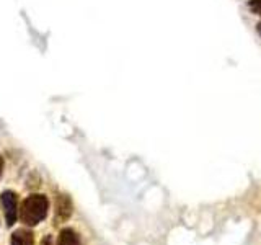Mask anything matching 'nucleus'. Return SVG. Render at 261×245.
<instances>
[{
    "instance_id": "obj_1",
    "label": "nucleus",
    "mask_w": 261,
    "mask_h": 245,
    "mask_svg": "<svg viewBox=\"0 0 261 245\" xmlns=\"http://www.w3.org/2000/svg\"><path fill=\"white\" fill-rule=\"evenodd\" d=\"M49 212V198L43 193H33L21 201L20 219L24 226L35 227L47 217Z\"/></svg>"
},
{
    "instance_id": "obj_7",
    "label": "nucleus",
    "mask_w": 261,
    "mask_h": 245,
    "mask_svg": "<svg viewBox=\"0 0 261 245\" xmlns=\"http://www.w3.org/2000/svg\"><path fill=\"white\" fill-rule=\"evenodd\" d=\"M39 245H54L53 235H44V237H43V240H41Z\"/></svg>"
},
{
    "instance_id": "obj_8",
    "label": "nucleus",
    "mask_w": 261,
    "mask_h": 245,
    "mask_svg": "<svg viewBox=\"0 0 261 245\" xmlns=\"http://www.w3.org/2000/svg\"><path fill=\"white\" fill-rule=\"evenodd\" d=\"M4 167H5V162H4V157L0 155V178L4 175Z\"/></svg>"
},
{
    "instance_id": "obj_6",
    "label": "nucleus",
    "mask_w": 261,
    "mask_h": 245,
    "mask_svg": "<svg viewBox=\"0 0 261 245\" xmlns=\"http://www.w3.org/2000/svg\"><path fill=\"white\" fill-rule=\"evenodd\" d=\"M250 10L253 13H256V15H261V0H250Z\"/></svg>"
},
{
    "instance_id": "obj_5",
    "label": "nucleus",
    "mask_w": 261,
    "mask_h": 245,
    "mask_svg": "<svg viewBox=\"0 0 261 245\" xmlns=\"http://www.w3.org/2000/svg\"><path fill=\"white\" fill-rule=\"evenodd\" d=\"M10 245H35V234L27 227H20L10 235Z\"/></svg>"
},
{
    "instance_id": "obj_2",
    "label": "nucleus",
    "mask_w": 261,
    "mask_h": 245,
    "mask_svg": "<svg viewBox=\"0 0 261 245\" xmlns=\"http://www.w3.org/2000/svg\"><path fill=\"white\" fill-rule=\"evenodd\" d=\"M0 204H2L5 224L7 227H13V224L18 220L20 208H18V194L12 190H5L0 194Z\"/></svg>"
},
{
    "instance_id": "obj_3",
    "label": "nucleus",
    "mask_w": 261,
    "mask_h": 245,
    "mask_svg": "<svg viewBox=\"0 0 261 245\" xmlns=\"http://www.w3.org/2000/svg\"><path fill=\"white\" fill-rule=\"evenodd\" d=\"M73 212V203L69 194L59 193L56 196L54 203V226H61L72 217Z\"/></svg>"
},
{
    "instance_id": "obj_9",
    "label": "nucleus",
    "mask_w": 261,
    "mask_h": 245,
    "mask_svg": "<svg viewBox=\"0 0 261 245\" xmlns=\"http://www.w3.org/2000/svg\"><path fill=\"white\" fill-rule=\"evenodd\" d=\"M258 33H259V35H261V21L258 23Z\"/></svg>"
},
{
    "instance_id": "obj_4",
    "label": "nucleus",
    "mask_w": 261,
    "mask_h": 245,
    "mask_svg": "<svg viewBox=\"0 0 261 245\" xmlns=\"http://www.w3.org/2000/svg\"><path fill=\"white\" fill-rule=\"evenodd\" d=\"M56 245H84V242H82V237L75 229L64 227L61 229L59 235H57Z\"/></svg>"
}]
</instances>
